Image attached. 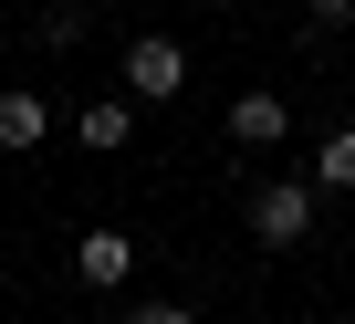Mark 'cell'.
I'll use <instances>...</instances> for the list:
<instances>
[{
	"mask_svg": "<svg viewBox=\"0 0 355 324\" xmlns=\"http://www.w3.org/2000/svg\"><path fill=\"white\" fill-rule=\"evenodd\" d=\"M125 324H199V314H189V303H136Z\"/></svg>",
	"mask_w": 355,
	"mask_h": 324,
	"instance_id": "cell-8",
	"label": "cell"
},
{
	"mask_svg": "<svg viewBox=\"0 0 355 324\" xmlns=\"http://www.w3.org/2000/svg\"><path fill=\"white\" fill-rule=\"evenodd\" d=\"M73 272H84L94 293H115V282H136V241H125V230H84V241H73Z\"/></svg>",
	"mask_w": 355,
	"mask_h": 324,
	"instance_id": "cell-4",
	"label": "cell"
},
{
	"mask_svg": "<svg viewBox=\"0 0 355 324\" xmlns=\"http://www.w3.org/2000/svg\"><path fill=\"white\" fill-rule=\"evenodd\" d=\"M42 136H53V94H32V84H0V146L21 157V146H42Z\"/></svg>",
	"mask_w": 355,
	"mask_h": 324,
	"instance_id": "cell-5",
	"label": "cell"
},
{
	"mask_svg": "<svg viewBox=\"0 0 355 324\" xmlns=\"http://www.w3.org/2000/svg\"><path fill=\"white\" fill-rule=\"evenodd\" d=\"M0 42H11V32H0Z\"/></svg>",
	"mask_w": 355,
	"mask_h": 324,
	"instance_id": "cell-10",
	"label": "cell"
},
{
	"mask_svg": "<svg viewBox=\"0 0 355 324\" xmlns=\"http://www.w3.org/2000/svg\"><path fill=\"white\" fill-rule=\"evenodd\" d=\"M313 220H324V189H313V178H261V189H251V241H261V251H303Z\"/></svg>",
	"mask_w": 355,
	"mask_h": 324,
	"instance_id": "cell-1",
	"label": "cell"
},
{
	"mask_svg": "<svg viewBox=\"0 0 355 324\" xmlns=\"http://www.w3.org/2000/svg\"><path fill=\"white\" fill-rule=\"evenodd\" d=\"M313 189H324V199H355V126H334V136L313 146Z\"/></svg>",
	"mask_w": 355,
	"mask_h": 324,
	"instance_id": "cell-7",
	"label": "cell"
},
{
	"mask_svg": "<svg viewBox=\"0 0 355 324\" xmlns=\"http://www.w3.org/2000/svg\"><path fill=\"white\" fill-rule=\"evenodd\" d=\"M125 94H136V105H178V94H189V42L136 32V42H125Z\"/></svg>",
	"mask_w": 355,
	"mask_h": 324,
	"instance_id": "cell-2",
	"label": "cell"
},
{
	"mask_svg": "<svg viewBox=\"0 0 355 324\" xmlns=\"http://www.w3.org/2000/svg\"><path fill=\"white\" fill-rule=\"evenodd\" d=\"M73 136H84V146H94V157H115V146H125V136H136V94H94V105H84V115H73Z\"/></svg>",
	"mask_w": 355,
	"mask_h": 324,
	"instance_id": "cell-6",
	"label": "cell"
},
{
	"mask_svg": "<svg viewBox=\"0 0 355 324\" xmlns=\"http://www.w3.org/2000/svg\"><path fill=\"white\" fill-rule=\"evenodd\" d=\"M313 22H324V32H334V22H355V0H313Z\"/></svg>",
	"mask_w": 355,
	"mask_h": 324,
	"instance_id": "cell-9",
	"label": "cell"
},
{
	"mask_svg": "<svg viewBox=\"0 0 355 324\" xmlns=\"http://www.w3.org/2000/svg\"><path fill=\"white\" fill-rule=\"evenodd\" d=\"M293 136V105L272 94V84H251V94H230V146H251V157H272Z\"/></svg>",
	"mask_w": 355,
	"mask_h": 324,
	"instance_id": "cell-3",
	"label": "cell"
}]
</instances>
